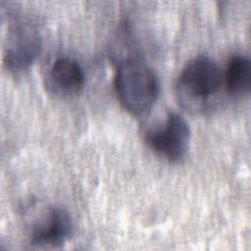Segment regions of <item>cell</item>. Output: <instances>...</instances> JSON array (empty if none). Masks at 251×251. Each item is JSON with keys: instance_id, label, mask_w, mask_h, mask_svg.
Wrapping results in <instances>:
<instances>
[{"instance_id": "obj_1", "label": "cell", "mask_w": 251, "mask_h": 251, "mask_svg": "<svg viewBox=\"0 0 251 251\" xmlns=\"http://www.w3.org/2000/svg\"><path fill=\"white\" fill-rule=\"evenodd\" d=\"M224 85V73L208 56H197L182 68L176 83V97L189 111L203 110Z\"/></svg>"}, {"instance_id": "obj_2", "label": "cell", "mask_w": 251, "mask_h": 251, "mask_svg": "<svg viewBox=\"0 0 251 251\" xmlns=\"http://www.w3.org/2000/svg\"><path fill=\"white\" fill-rule=\"evenodd\" d=\"M115 89L122 106L130 114L140 116L154 106L160 84L157 75L147 65L135 59H127L117 69Z\"/></svg>"}, {"instance_id": "obj_3", "label": "cell", "mask_w": 251, "mask_h": 251, "mask_svg": "<svg viewBox=\"0 0 251 251\" xmlns=\"http://www.w3.org/2000/svg\"><path fill=\"white\" fill-rule=\"evenodd\" d=\"M191 130L185 119L177 113H170L166 121L145 133L148 146L169 162L180 161L189 146Z\"/></svg>"}, {"instance_id": "obj_4", "label": "cell", "mask_w": 251, "mask_h": 251, "mask_svg": "<svg viewBox=\"0 0 251 251\" xmlns=\"http://www.w3.org/2000/svg\"><path fill=\"white\" fill-rule=\"evenodd\" d=\"M41 39L35 27L26 21H17L10 28L3 62L11 72L27 69L39 55Z\"/></svg>"}, {"instance_id": "obj_5", "label": "cell", "mask_w": 251, "mask_h": 251, "mask_svg": "<svg viewBox=\"0 0 251 251\" xmlns=\"http://www.w3.org/2000/svg\"><path fill=\"white\" fill-rule=\"evenodd\" d=\"M73 231L74 222L70 213L62 207L51 206L33 226L30 243L37 246L56 247L65 243Z\"/></svg>"}, {"instance_id": "obj_6", "label": "cell", "mask_w": 251, "mask_h": 251, "mask_svg": "<svg viewBox=\"0 0 251 251\" xmlns=\"http://www.w3.org/2000/svg\"><path fill=\"white\" fill-rule=\"evenodd\" d=\"M84 72L74 59L61 57L53 62L46 75L49 91L61 97L77 94L84 85Z\"/></svg>"}, {"instance_id": "obj_7", "label": "cell", "mask_w": 251, "mask_h": 251, "mask_svg": "<svg viewBox=\"0 0 251 251\" xmlns=\"http://www.w3.org/2000/svg\"><path fill=\"white\" fill-rule=\"evenodd\" d=\"M250 61L243 55H234L227 63L224 73V84L228 94L243 96L250 91Z\"/></svg>"}]
</instances>
